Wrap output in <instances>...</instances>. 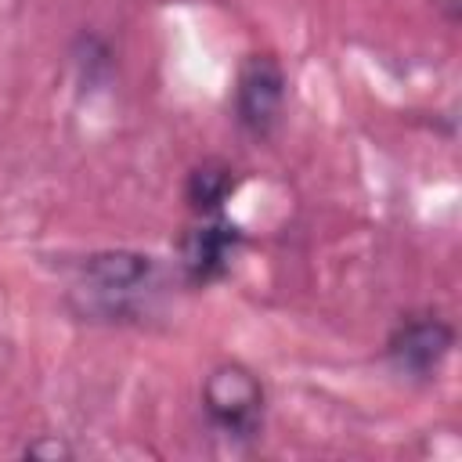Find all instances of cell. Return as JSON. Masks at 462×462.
I'll return each instance as SVG.
<instances>
[{
    "instance_id": "obj_3",
    "label": "cell",
    "mask_w": 462,
    "mask_h": 462,
    "mask_svg": "<svg viewBox=\"0 0 462 462\" xmlns=\"http://www.w3.org/2000/svg\"><path fill=\"white\" fill-rule=\"evenodd\" d=\"M451 346H455V328L440 314H433V310L408 314L386 336V361L397 375H404L411 383H430L444 368Z\"/></svg>"
},
{
    "instance_id": "obj_4",
    "label": "cell",
    "mask_w": 462,
    "mask_h": 462,
    "mask_svg": "<svg viewBox=\"0 0 462 462\" xmlns=\"http://www.w3.org/2000/svg\"><path fill=\"white\" fill-rule=\"evenodd\" d=\"M289 79L274 54H245L235 76V123L253 137H271L285 112Z\"/></svg>"
},
{
    "instance_id": "obj_7",
    "label": "cell",
    "mask_w": 462,
    "mask_h": 462,
    "mask_svg": "<svg viewBox=\"0 0 462 462\" xmlns=\"http://www.w3.org/2000/svg\"><path fill=\"white\" fill-rule=\"evenodd\" d=\"M25 455H69L65 444H29Z\"/></svg>"
},
{
    "instance_id": "obj_6",
    "label": "cell",
    "mask_w": 462,
    "mask_h": 462,
    "mask_svg": "<svg viewBox=\"0 0 462 462\" xmlns=\"http://www.w3.org/2000/svg\"><path fill=\"white\" fill-rule=\"evenodd\" d=\"M235 188H238L235 166H227L220 159H206V162H199L188 173V180H184V202H188V209L195 217H209V213H220L224 209V202L235 195Z\"/></svg>"
},
{
    "instance_id": "obj_5",
    "label": "cell",
    "mask_w": 462,
    "mask_h": 462,
    "mask_svg": "<svg viewBox=\"0 0 462 462\" xmlns=\"http://www.w3.org/2000/svg\"><path fill=\"white\" fill-rule=\"evenodd\" d=\"M242 227L224 220L220 213H209V217H199L184 235H180V278L184 285H213L220 282L238 249H242Z\"/></svg>"
},
{
    "instance_id": "obj_2",
    "label": "cell",
    "mask_w": 462,
    "mask_h": 462,
    "mask_svg": "<svg viewBox=\"0 0 462 462\" xmlns=\"http://www.w3.org/2000/svg\"><path fill=\"white\" fill-rule=\"evenodd\" d=\"M267 393L263 383L238 361H224L202 379V411L213 433L231 444H249L263 430Z\"/></svg>"
},
{
    "instance_id": "obj_1",
    "label": "cell",
    "mask_w": 462,
    "mask_h": 462,
    "mask_svg": "<svg viewBox=\"0 0 462 462\" xmlns=\"http://www.w3.org/2000/svg\"><path fill=\"white\" fill-rule=\"evenodd\" d=\"M170 285L159 256L134 249H101L76 263L69 285V307L83 321L126 325L148 318Z\"/></svg>"
}]
</instances>
